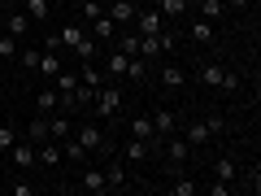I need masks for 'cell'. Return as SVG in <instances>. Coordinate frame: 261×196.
<instances>
[{"label": "cell", "instance_id": "1", "mask_svg": "<svg viewBox=\"0 0 261 196\" xmlns=\"http://www.w3.org/2000/svg\"><path fill=\"white\" fill-rule=\"evenodd\" d=\"M57 35H61V48H70L79 61H92V57H96V39L87 35V27H79V22H65Z\"/></svg>", "mask_w": 261, "mask_h": 196}, {"label": "cell", "instance_id": "2", "mask_svg": "<svg viewBox=\"0 0 261 196\" xmlns=\"http://www.w3.org/2000/svg\"><path fill=\"white\" fill-rule=\"evenodd\" d=\"M118 109H122L118 83H100V87H96V101H92V113H96V118H113Z\"/></svg>", "mask_w": 261, "mask_h": 196}, {"label": "cell", "instance_id": "3", "mask_svg": "<svg viewBox=\"0 0 261 196\" xmlns=\"http://www.w3.org/2000/svg\"><path fill=\"white\" fill-rule=\"evenodd\" d=\"M200 83L205 87H222V92H235V87H240V75H231V70H226V65H200Z\"/></svg>", "mask_w": 261, "mask_h": 196}, {"label": "cell", "instance_id": "4", "mask_svg": "<svg viewBox=\"0 0 261 196\" xmlns=\"http://www.w3.org/2000/svg\"><path fill=\"white\" fill-rule=\"evenodd\" d=\"M100 170H105V183H109V192H126V187H130V179H126V161H122L118 153H109Z\"/></svg>", "mask_w": 261, "mask_h": 196}, {"label": "cell", "instance_id": "5", "mask_svg": "<svg viewBox=\"0 0 261 196\" xmlns=\"http://www.w3.org/2000/svg\"><path fill=\"white\" fill-rule=\"evenodd\" d=\"M148 153H152V144H148V140H135V135H126V140L118 144V157L126 161V166H140V161H148Z\"/></svg>", "mask_w": 261, "mask_h": 196}, {"label": "cell", "instance_id": "6", "mask_svg": "<svg viewBox=\"0 0 261 196\" xmlns=\"http://www.w3.org/2000/svg\"><path fill=\"white\" fill-rule=\"evenodd\" d=\"M105 13H109L118 27H130V22H135V13H140V5H135V0H109V5H105Z\"/></svg>", "mask_w": 261, "mask_h": 196}, {"label": "cell", "instance_id": "7", "mask_svg": "<svg viewBox=\"0 0 261 196\" xmlns=\"http://www.w3.org/2000/svg\"><path fill=\"white\" fill-rule=\"evenodd\" d=\"M87 35H92L96 44H109V39H118V22H113L109 13H100L96 22H87Z\"/></svg>", "mask_w": 261, "mask_h": 196}, {"label": "cell", "instance_id": "8", "mask_svg": "<svg viewBox=\"0 0 261 196\" xmlns=\"http://www.w3.org/2000/svg\"><path fill=\"white\" fill-rule=\"evenodd\" d=\"M161 144H166V157H170V166H174V170L183 166L187 157H192V144H187L183 135H166V140H161Z\"/></svg>", "mask_w": 261, "mask_h": 196}, {"label": "cell", "instance_id": "9", "mask_svg": "<svg viewBox=\"0 0 261 196\" xmlns=\"http://www.w3.org/2000/svg\"><path fill=\"white\" fill-rule=\"evenodd\" d=\"M35 149H39V144H31V140H18V144L9 149V161H13L18 170H31V166H35Z\"/></svg>", "mask_w": 261, "mask_h": 196}, {"label": "cell", "instance_id": "10", "mask_svg": "<svg viewBox=\"0 0 261 196\" xmlns=\"http://www.w3.org/2000/svg\"><path fill=\"white\" fill-rule=\"evenodd\" d=\"M79 187H83V192H92V196H105V192H109V183H105V170H100V166H87L83 179H79Z\"/></svg>", "mask_w": 261, "mask_h": 196}, {"label": "cell", "instance_id": "11", "mask_svg": "<svg viewBox=\"0 0 261 196\" xmlns=\"http://www.w3.org/2000/svg\"><path fill=\"white\" fill-rule=\"evenodd\" d=\"M126 61H130L126 53L109 48V57H105V65H100V70H105V79H113V83H118V79H126Z\"/></svg>", "mask_w": 261, "mask_h": 196}, {"label": "cell", "instance_id": "12", "mask_svg": "<svg viewBox=\"0 0 261 196\" xmlns=\"http://www.w3.org/2000/svg\"><path fill=\"white\" fill-rule=\"evenodd\" d=\"M31 27H35V22H31L22 9H9V13H5V31H9L13 39H27V31H31Z\"/></svg>", "mask_w": 261, "mask_h": 196}, {"label": "cell", "instance_id": "13", "mask_svg": "<svg viewBox=\"0 0 261 196\" xmlns=\"http://www.w3.org/2000/svg\"><path fill=\"white\" fill-rule=\"evenodd\" d=\"M152 127H157V140L174 135V131H178V109H157V113H152Z\"/></svg>", "mask_w": 261, "mask_h": 196}, {"label": "cell", "instance_id": "14", "mask_svg": "<svg viewBox=\"0 0 261 196\" xmlns=\"http://www.w3.org/2000/svg\"><path fill=\"white\" fill-rule=\"evenodd\" d=\"M187 39H192V44H214V22L209 18H192L187 22Z\"/></svg>", "mask_w": 261, "mask_h": 196}, {"label": "cell", "instance_id": "15", "mask_svg": "<svg viewBox=\"0 0 261 196\" xmlns=\"http://www.w3.org/2000/svg\"><path fill=\"white\" fill-rule=\"evenodd\" d=\"M130 135H135V140H148L152 149H161V140H157V127H152V118H130Z\"/></svg>", "mask_w": 261, "mask_h": 196}, {"label": "cell", "instance_id": "16", "mask_svg": "<svg viewBox=\"0 0 261 196\" xmlns=\"http://www.w3.org/2000/svg\"><path fill=\"white\" fill-rule=\"evenodd\" d=\"M157 83H161V87H183V83H187L183 65H178V61H166V65L157 70Z\"/></svg>", "mask_w": 261, "mask_h": 196}, {"label": "cell", "instance_id": "17", "mask_svg": "<svg viewBox=\"0 0 261 196\" xmlns=\"http://www.w3.org/2000/svg\"><path fill=\"white\" fill-rule=\"evenodd\" d=\"M183 140L192 144V149H205V144L214 140V135H209V127H205V122H183Z\"/></svg>", "mask_w": 261, "mask_h": 196}, {"label": "cell", "instance_id": "18", "mask_svg": "<svg viewBox=\"0 0 261 196\" xmlns=\"http://www.w3.org/2000/svg\"><path fill=\"white\" fill-rule=\"evenodd\" d=\"M35 109H39V113H57V109H61V92H57L53 83H48V87H39V96H35Z\"/></svg>", "mask_w": 261, "mask_h": 196}, {"label": "cell", "instance_id": "19", "mask_svg": "<svg viewBox=\"0 0 261 196\" xmlns=\"http://www.w3.org/2000/svg\"><path fill=\"white\" fill-rule=\"evenodd\" d=\"M70 131H74L70 113H57V118L48 122V140H53V144H61V140H70Z\"/></svg>", "mask_w": 261, "mask_h": 196}, {"label": "cell", "instance_id": "20", "mask_svg": "<svg viewBox=\"0 0 261 196\" xmlns=\"http://www.w3.org/2000/svg\"><path fill=\"white\" fill-rule=\"evenodd\" d=\"M35 70L44 79H53V75H61V70H65V61H61V53H44V48H39V65H35Z\"/></svg>", "mask_w": 261, "mask_h": 196}, {"label": "cell", "instance_id": "21", "mask_svg": "<svg viewBox=\"0 0 261 196\" xmlns=\"http://www.w3.org/2000/svg\"><path fill=\"white\" fill-rule=\"evenodd\" d=\"M22 13H27L31 22H48V13H53V0H22Z\"/></svg>", "mask_w": 261, "mask_h": 196}, {"label": "cell", "instance_id": "22", "mask_svg": "<svg viewBox=\"0 0 261 196\" xmlns=\"http://www.w3.org/2000/svg\"><path fill=\"white\" fill-rule=\"evenodd\" d=\"M79 83H87V87H100V83H109V79H105V70L96 65V57H92V61H83V70H79Z\"/></svg>", "mask_w": 261, "mask_h": 196}, {"label": "cell", "instance_id": "23", "mask_svg": "<svg viewBox=\"0 0 261 196\" xmlns=\"http://www.w3.org/2000/svg\"><path fill=\"white\" fill-rule=\"evenodd\" d=\"M53 87L61 96H74V87H79V70H61V75H53Z\"/></svg>", "mask_w": 261, "mask_h": 196}, {"label": "cell", "instance_id": "24", "mask_svg": "<svg viewBox=\"0 0 261 196\" xmlns=\"http://www.w3.org/2000/svg\"><path fill=\"white\" fill-rule=\"evenodd\" d=\"M235 175H240V170H235V161H231V157H218V161H214V179H222V183H235Z\"/></svg>", "mask_w": 261, "mask_h": 196}, {"label": "cell", "instance_id": "25", "mask_svg": "<svg viewBox=\"0 0 261 196\" xmlns=\"http://www.w3.org/2000/svg\"><path fill=\"white\" fill-rule=\"evenodd\" d=\"M18 48H22V39H13L9 31H0V61H13V57H18Z\"/></svg>", "mask_w": 261, "mask_h": 196}, {"label": "cell", "instance_id": "26", "mask_svg": "<svg viewBox=\"0 0 261 196\" xmlns=\"http://www.w3.org/2000/svg\"><path fill=\"white\" fill-rule=\"evenodd\" d=\"M148 65H152V61H144V57H130V61H126V79L144 83V79H148Z\"/></svg>", "mask_w": 261, "mask_h": 196}, {"label": "cell", "instance_id": "27", "mask_svg": "<svg viewBox=\"0 0 261 196\" xmlns=\"http://www.w3.org/2000/svg\"><path fill=\"white\" fill-rule=\"evenodd\" d=\"M27 140H31V144H44V140H48V122H44V118H31V122H27Z\"/></svg>", "mask_w": 261, "mask_h": 196}, {"label": "cell", "instance_id": "28", "mask_svg": "<svg viewBox=\"0 0 261 196\" xmlns=\"http://www.w3.org/2000/svg\"><path fill=\"white\" fill-rule=\"evenodd\" d=\"M13 61H18L22 70H35V65H39V48H31V44H22V48H18V57H13Z\"/></svg>", "mask_w": 261, "mask_h": 196}, {"label": "cell", "instance_id": "29", "mask_svg": "<svg viewBox=\"0 0 261 196\" xmlns=\"http://www.w3.org/2000/svg\"><path fill=\"white\" fill-rule=\"evenodd\" d=\"M13 144H18V131H13V122H0V153H9Z\"/></svg>", "mask_w": 261, "mask_h": 196}, {"label": "cell", "instance_id": "30", "mask_svg": "<svg viewBox=\"0 0 261 196\" xmlns=\"http://www.w3.org/2000/svg\"><path fill=\"white\" fill-rule=\"evenodd\" d=\"M240 187L257 196V192H261V166H248V175H244V183H240Z\"/></svg>", "mask_w": 261, "mask_h": 196}, {"label": "cell", "instance_id": "31", "mask_svg": "<svg viewBox=\"0 0 261 196\" xmlns=\"http://www.w3.org/2000/svg\"><path fill=\"white\" fill-rule=\"evenodd\" d=\"M100 13H105V5H100V0H83V22H96Z\"/></svg>", "mask_w": 261, "mask_h": 196}, {"label": "cell", "instance_id": "32", "mask_svg": "<svg viewBox=\"0 0 261 196\" xmlns=\"http://www.w3.org/2000/svg\"><path fill=\"white\" fill-rule=\"evenodd\" d=\"M205 127H209V135H222V131H226V118H222V113H209Z\"/></svg>", "mask_w": 261, "mask_h": 196}, {"label": "cell", "instance_id": "33", "mask_svg": "<svg viewBox=\"0 0 261 196\" xmlns=\"http://www.w3.org/2000/svg\"><path fill=\"white\" fill-rule=\"evenodd\" d=\"M196 192V183H187V179H174L170 183V196H192Z\"/></svg>", "mask_w": 261, "mask_h": 196}, {"label": "cell", "instance_id": "34", "mask_svg": "<svg viewBox=\"0 0 261 196\" xmlns=\"http://www.w3.org/2000/svg\"><path fill=\"white\" fill-rule=\"evenodd\" d=\"M9 192L13 196H35V183H22V179H18V183H9Z\"/></svg>", "mask_w": 261, "mask_h": 196}, {"label": "cell", "instance_id": "35", "mask_svg": "<svg viewBox=\"0 0 261 196\" xmlns=\"http://www.w3.org/2000/svg\"><path fill=\"white\" fill-rule=\"evenodd\" d=\"M205 192H209V196H226V192H231V183H222V179H214V183H209Z\"/></svg>", "mask_w": 261, "mask_h": 196}, {"label": "cell", "instance_id": "36", "mask_svg": "<svg viewBox=\"0 0 261 196\" xmlns=\"http://www.w3.org/2000/svg\"><path fill=\"white\" fill-rule=\"evenodd\" d=\"M44 53H61V35H44Z\"/></svg>", "mask_w": 261, "mask_h": 196}, {"label": "cell", "instance_id": "37", "mask_svg": "<svg viewBox=\"0 0 261 196\" xmlns=\"http://www.w3.org/2000/svg\"><path fill=\"white\" fill-rule=\"evenodd\" d=\"M226 5H231V9H248L252 0H226Z\"/></svg>", "mask_w": 261, "mask_h": 196}, {"label": "cell", "instance_id": "38", "mask_svg": "<svg viewBox=\"0 0 261 196\" xmlns=\"http://www.w3.org/2000/svg\"><path fill=\"white\" fill-rule=\"evenodd\" d=\"M0 31H5V18H0Z\"/></svg>", "mask_w": 261, "mask_h": 196}, {"label": "cell", "instance_id": "39", "mask_svg": "<svg viewBox=\"0 0 261 196\" xmlns=\"http://www.w3.org/2000/svg\"><path fill=\"white\" fill-rule=\"evenodd\" d=\"M0 70H5V61H0Z\"/></svg>", "mask_w": 261, "mask_h": 196}, {"label": "cell", "instance_id": "40", "mask_svg": "<svg viewBox=\"0 0 261 196\" xmlns=\"http://www.w3.org/2000/svg\"><path fill=\"white\" fill-rule=\"evenodd\" d=\"M0 192H5V187H0Z\"/></svg>", "mask_w": 261, "mask_h": 196}]
</instances>
